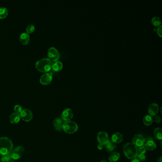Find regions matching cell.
<instances>
[{
  "mask_svg": "<svg viewBox=\"0 0 162 162\" xmlns=\"http://www.w3.org/2000/svg\"><path fill=\"white\" fill-rule=\"evenodd\" d=\"M123 151L124 155L128 159L132 160L136 158L138 154V147L132 143H127L124 145Z\"/></svg>",
  "mask_w": 162,
  "mask_h": 162,
  "instance_id": "1",
  "label": "cell"
},
{
  "mask_svg": "<svg viewBox=\"0 0 162 162\" xmlns=\"http://www.w3.org/2000/svg\"><path fill=\"white\" fill-rule=\"evenodd\" d=\"M13 148V142L9 138L6 137L0 138V154L1 155L11 154Z\"/></svg>",
  "mask_w": 162,
  "mask_h": 162,
  "instance_id": "2",
  "label": "cell"
},
{
  "mask_svg": "<svg viewBox=\"0 0 162 162\" xmlns=\"http://www.w3.org/2000/svg\"><path fill=\"white\" fill-rule=\"evenodd\" d=\"M52 62L48 58H43L36 62L35 67L40 72H48L51 70Z\"/></svg>",
  "mask_w": 162,
  "mask_h": 162,
  "instance_id": "3",
  "label": "cell"
},
{
  "mask_svg": "<svg viewBox=\"0 0 162 162\" xmlns=\"http://www.w3.org/2000/svg\"><path fill=\"white\" fill-rule=\"evenodd\" d=\"M78 125L74 121H66L63 126V130L65 132L68 134H74L78 130Z\"/></svg>",
  "mask_w": 162,
  "mask_h": 162,
  "instance_id": "4",
  "label": "cell"
},
{
  "mask_svg": "<svg viewBox=\"0 0 162 162\" xmlns=\"http://www.w3.org/2000/svg\"><path fill=\"white\" fill-rule=\"evenodd\" d=\"M47 54L48 59L52 62L58 61L60 58V53L57 48L55 47H50L48 48Z\"/></svg>",
  "mask_w": 162,
  "mask_h": 162,
  "instance_id": "5",
  "label": "cell"
},
{
  "mask_svg": "<svg viewBox=\"0 0 162 162\" xmlns=\"http://www.w3.org/2000/svg\"><path fill=\"white\" fill-rule=\"evenodd\" d=\"M145 139L143 136L140 134H137L132 138V143L137 147H139L144 145Z\"/></svg>",
  "mask_w": 162,
  "mask_h": 162,
  "instance_id": "6",
  "label": "cell"
},
{
  "mask_svg": "<svg viewBox=\"0 0 162 162\" xmlns=\"http://www.w3.org/2000/svg\"><path fill=\"white\" fill-rule=\"evenodd\" d=\"M24 152V148L23 147H18L13 150L11 153V155L13 160H18L20 159Z\"/></svg>",
  "mask_w": 162,
  "mask_h": 162,
  "instance_id": "7",
  "label": "cell"
},
{
  "mask_svg": "<svg viewBox=\"0 0 162 162\" xmlns=\"http://www.w3.org/2000/svg\"><path fill=\"white\" fill-rule=\"evenodd\" d=\"M97 140L100 144L105 145L110 140L108 134L104 131H100L97 135Z\"/></svg>",
  "mask_w": 162,
  "mask_h": 162,
  "instance_id": "8",
  "label": "cell"
},
{
  "mask_svg": "<svg viewBox=\"0 0 162 162\" xmlns=\"http://www.w3.org/2000/svg\"><path fill=\"white\" fill-rule=\"evenodd\" d=\"M20 115L21 118L25 122L31 121L33 118V113L28 109L23 110Z\"/></svg>",
  "mask_w": 162,
  "mask_h": 162,
  "instance_id": "9",
  "label": "cell"
},
{
  "mask_svg": "<svg viewBox=\"0 0 162 162\" xmlns=\"http://www.w3.org/2000/svg\"><path fill=\"white\" fill-rule=\"evenodd\" d=\"M52 80V76L50 73H45L40 78V83L43 85L50 84Z\"/></svg>",
  "mask_w": 162,
  "mask_h": 162,
  "instance_id": "10",
  "label": "cell"
},
{
  "mask_svg": "<svg viewBox=\"0 0 162 162\" xmlns=\"http://www.w3.org/2000/svg\"><path fill=\"white\" fill-rule=\"evenodd\" d=\"M144 146L148 151H153L157 147V144L152 137H148L145 139Z\"/></svg>",
  "mask_w": 162,
  "mask_h": 162,
  "instance_id": "11",
  "label": "cell"
},
{
  "mask_svg": "<svg viewBox=\"0 0 162 162\" xmlns=\"http://www.w3.org/2000/svg\"><path fill=\"white\" fill-rule=\"evenodd\" d=\"M73 117V113L70 108H66L63 111L61 114V118L65 122L70 121Z\"/></svg>",
  "mask_w": 162,
  "mask_h": 162,
  "instance_id": "12",
  "label": "cell"
},
{
  "mask_svg": "<svg viewBox=\"0 0 162 162\" xmlns=\"http://www.w3.org/2000/svg\"><path fill=\"white\" fill-rule=\"evenodd\" d=\"M159 110V106L157 103H153L152 104H150L148 108V112L149 114V115L151 117H154L157 115Z\"/></svg>",
  "mask_w": 162,
  "mask_h": 162,
  "instance_id": "13",
  "label": "cell"
},
{
  "mask_svg": "<svg viewBox=\"0 0 162 162\" xmlns=\"http://www.w3.org/2000/svg\"><path fill=\"white\" fill-rule=\"evenodd\" d=\"M65 121L61 118H57L54 120L53 124L55 129L57 131H61L63 130V126Z\"/></svg>",
  "mask_w": 162,
  "mask_h": 162,
  "instance_id": "14",
  "label": "cell"
},
{
  "mask_svg": "<svg viewBox=\"0 0 162 162\" xmlns=\"http://www.w3.org/2000/svg\"><path fill=\"white\" fill-rule=\"evenodd\" d=\"M111 140L115 144H120L123 140V135L120 133H115L112 135Z\"/></svg>",
  "mask_w": 162,
  "mask_h": 162,
  "instance_id": "15",
  "label": "cell"
},
{
  "mask_svg": "<svg viewBox=\"0 0 162 162\" xmlns=\"http://www.w3.org/2000/svg\"><path fill=\"white\" fill-rule=\"evenodd\" d=\"M10 122L11 124H16L18 123L21 120L20 114L17 113H13L10 116Z\"/></svg>",
  "mask_w": 162,
  "mask_h": 162,
  "instance_id": "16",
  "label": "cell"
},
{
  "mask_svg": "<svg viewBox=\"0 0 162 162\" xmlns=\"http://www.w3.org/2000/svg\"><path fill=\"white\" fill-rule=\"evenodd\" d=\"M20 41L23 45L28 44L30 41V36L27 33H23L21 34L19 38Z\"/></svg>",
  "mask_w": 162,
  "mask_h": 162,
  "instance_id": "17",
  "label": "cell"
},
{
  "mask_svg": "<svg viewBox=\"0 0 162 162\" xmlns=\"http://www.w3.org/2000/svg\"><path fill=\"white\" fill-rule=\"evenodd\" d=\"M62 68L63 64L61 61L58 60V61H54V62H52L51 69L54 72H59L62 69Z\"/></svg>",
  "mask_w": 162,
  "mask_h": 162,
  "instance_id": "18",
  "label": "cell"
},
{
  "mask_svg": "<svg viewBox=\"0 0 162 162\" xmlns=\"http://www.w3.org/2000/svg\"><path fill=\"white\" fill-rule=\"evenodd\" d=\"M105 147L108 152H112L116 148V144L110 140L107 144L105 145Z\"/></svg>",
  "mask_w": 162,
  "mask_h": 162,
  "instance_id": "19",
  "label": "cell"
},
{
  "mask_svg": "<svg viewBox=\"0 0 162 162\" xmlns=\"http://www.w3.org/2000/svg\"><path fill=\"white\" fill-rule=\"evenodd\" d=\"M120 157V153L117 152H112L108 157V160L110 162H116L118 161Z\"/></svg>",
  "mask_w": 162,
  "mask_h": 162,
  "instance_id": "20",
  "label": "cell"
},
{
  "mask_svg": "<svg viewBox=\"0 0 162 162\" xmlns=\"http://www.w3.org/2000/svg\"><path fill=\"white\" fill-rule=\"evenodd\" d=\"M143 122L144 123V125L146 126H149V125H151L153 122L152 117L149 115H145L143 118Z\"/></svg>",
  "mask_w": 162,
  "mask_h": 162,
  "instance_id": "21",
  "label": "cell"
},
{
  "mask_svg": "<svg viewBox=\"0 0 162 162\" xmlns=\"http://www.w3.org/2000/svg\"><path fill=\"white\" fill-rule=\"evenodd\" d=\"M162 129L160 127H157L154 130V135L157 139L161 140L162 139Z\"/></svg>",
  "mask_w": 162,
  "mask_h": 162,
  "instance_id": "22",
  "label": "cell"
},
{
  "mask_svg": "<svg viewBox=\"0 0 162 162\" xmlns=\"http://www.w3.org/2000/svg\"><path fill=\"white\" fill-rule=\"evenodd\" d=\"M151 23L155 27H159L161 25L162 21L159 17L157 16H155L151 20Z\"/></svg>",
  "mask_w": 162,
  "mask_h": 162,
  "instance_id": "23",
  "label": "cell"
},
{
  "mask_svg": "<svg viewBox=\"0 0 162 162\" xmlns=\"http://www.w3.org/2000/svg\"><path fill=\"white\" fill-rule=\"evenodd\" d=\"M8 14V10L5 7L0 8V19H3L5 18Z\"/></svg>",
  "mask_w": 162,
  "mask_h": 162,
  "instance_id": "24",
  "label": "cell"
},
{
  "mask_svg": "<svg viewBox=\"0 0 162 162\" xmlns=\"http://www.w3.org/2000/svg\"><path fill=\"white\" fill-rule=\"evenodd\" d=\"M1 161L2 162H13V159L10 154L3 155L1 157Z\"/></svg>",
  "mask_w": 162,
  "mask_h": 162,
  "instance_id": "25",
  "label": "cell"
},
{
  "mask_svg": "<svg viewBox=\"0 0 162 162\" xmlns=\"http://www.w3.org/2000/svg\"><path fill=\"white\" fill-rule=\"evenodd\" d=\"M35 29V27L34 26V25L31 24L27 26L26 28V31L27 33L30 34V33H31L33 32H34Z\"/></svg>",
  "mask_w": 162,
  "mask_h": 162,
  "instance_id": "26",
  "label": "cell"
},
{
  "mask_svg": "<svg viewBox=\"0 0 162 162\" xmlns=\"http://www.w3.org/2000/svg\"><path fill=\"white\" fill-rule=\"evenodd\" d=\"M136 158L139 161L141 162H144L146 160V157L145 154H141L138 153L137 155Z\"/></svg>",
  "mask_w": 162,
  "mask_h": 162,
  "instance_id": "27",
  "label": "cell"
},
{
  "mask_svg": "<svg viewBox=\"0 0 162 162\" xmlns=\"http://www.w3.org/2000/svg\"><path fill=\"white\" fill-rule=\"evenodd\" d=\"M14 110L15 112L19 114H20L21 113V111H23V108L21 106L17 105L15 106L14 108Z\"/></svg>",
  "mask_w": 162,
  "mask_h": 162,
  "instance_id": "28",
  "label": "cell"
},
{
  "mask_svg": "<svg viewBox=\"0 0 162 162\" xmlns=\"http://www.w3.org/2000/svg\"><path fill=\"white\" fill-rule=\"evenodd\" d=\"M146 151H147V149H145L144 145L138 148V153L139 154H145L146 153Z\"/></svg>",
  "mask_w": 162,
  "mask_h": 162,
  "instance_id": "29",
  "label": "cell"
},
{
  "mask_svg": "<svg viewBox=\"0 0 162 162\" xmlns=\"http://www.w3.org/2000/svg\"><path fill=\"white\" fill-rule=\"evenodd\" d=\"M153 120L156 123H159L161 120V117L159 116H154V118H153Z\"/></svg>",
  "mask_w": 162,
  "mask_h": 162,
  "instance_id": "30",
  "label": "cell"
},
{
  "mask_svg": "<svg viewBox=\"0 0 162 162\" xmlns=\"http://www.w3.org/2000/svg\"><path fill=\"white\" fill-rule=\"evenodd\" d=\"M162 26H160L157 28V30L155 31H157V35H158L160 38H162Z\"/></svg>",
  "mask_w": 162,
  "mask_h": 162,
  "instance_id": "31",
  "label": "cell"
},
{
  "mask_svg": "<svg viewBox=\"0 0 162 162\" xmlns=\"http://www.w3.org/2000/svg\"><path fill=\"white\" fill-rule=\"evenodd\" d=\"M104 148V145L101 144H98V149L100 150H102Z\"/></svg>",
  "mask_w": 162,
  "mask_h": 162,
  "instance_id": "32",
  "label": "cell"
},
{
  "mask_svg": "<svg viewBox=\"0 0 162 162\" xmlns=\"http://www.w3.org/2000/svg\"><path fill=\"white\" fill-rule=\"evenodd\" d=\"M131 162H140V161H139L137 158H134L133 159L131 160Z\"/></svg>",
  "mask_w": 162,
  "mask_h": 162,
  "instance_id": "33",
  "label": "cell"
},
{
  "mask_svg": "<svg viewBox=\"0 0 162 162\" xmlns=\"http://www.w3.org/2000/svg\"><path fill=\"white\" fill-rule=\"evenodd\" d=\"M157 162H162V157H159L158 158H157Z\"/></svg>",
  "mask_w": 162,
  "mask_h": 162,
  "instance_id": "34",
  "label": "cell"
},
{
  "mask_svg": "<svg viewBox=\"0 0 162 162\" xmlns=\"http://www.w3.org/2000/svg\"><path fill=\"white\" fill-rule=\"evenodd\" d=\"M100 162H107V161H106V160H101V161H100Z\"/></svg>",
  "mask_w": 162,
  "mask_h": 162,
  "instance_id": "35",
  "label": "cell"
},
{
  "mask_svg": "<svg viewBox=\"0 0 162 162\" xmlns=\"http://www.w3.org/2000/svg\"></svg>",
  "mask_w": 162,
  "mask_h": 162,
  "instance_id": "36",
  "label": "cell"
}]
</instances>
